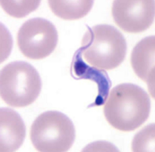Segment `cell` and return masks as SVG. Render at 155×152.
Listing matches in <instances>:
<instances>
[{
  "mask_svg": "<svg viewBox=\"0 0 155 152\" xmlns=\"http://www.w3.org/2000/svg\"><path fill=\"white\" fill-rule=\"evenodd\" d=\"M40 2V1L1 0L0 3L8 14L14 17L21 18L35 10L39 6Z\"/></svg>",
  "mask_w": 155,
  "mask_h": 152,
  "instance_id": "8fae6325",
  "label": "cell"
},
{
  "mask_svg": "<svg viewBox=\"0 0 155 152\" xmlns=\"http://www.w3.org/2000/svg\"><path fill=\"white\" fill-rule=\"evenodd\" d=\"M48 3L52 12L65 20L80 19L90 11L94 1H55L49 0Z\"/></svg>",
  "mask_w": 155,
  "mask_h": 152,
  "instance_id": "30bf717a",
  "label": "cell"
},
{
  "mask_svg": "<svg viewBox=\"0 0 155 152\" xmlns=\"http://www.w3.org/2000/svg\"><path fill=\"white\" fill-rule=\"evenodd\" d=\"M42 83L39 74L31 64L15 61L4 66L0 72V94L7 105L26 107L40 95Z\"/></svg>",
  "mask_w": 155,
  "mask_h": 152,
  "instance_id": "3957f363",
  "label": "cell"
},
{
  "mask_svg": "<svg viewBox=\"0 0 155 152\" xmlns=\"http://www.w3.org/2000/svg\"><path fill=\"white\" fill-rule=\"evenodd\" d=\"M82 57L91 66L103 71L119 66L124 60L127 46L117 28L107 24L88 27L79 48Z\"/></svg>",
  "mask_w": 155,
  "mask_h": 152,
  "instance_id": "7a4b0ae2",
  "label": "cell"
},
{
  "mask_svg": "<svg viewBox=\"0 0 155 152\" xmlns=\"http://www.w3.org/2000/svg\"><path fill=\"white\" fill-rule=\"evenodd\" d=\"M104 113L107 122L125 132L136 130L148 119L151 110L149 95L140 87L131 83L115 87L105 102Z\"/></svg>",
  "mask_w": 155,
  "mask_h": 152,
  "instance_id": "6da1fadb",
  "label": "cell"
},
{
  "mask_svg": "<svg viewBox=\"0 0 155 152\" xmlns=\"http://www.w3.org/2000/svg\"><path fill=\"white\" fill-rule=\"evenodd\" d=\"M154 140L155 125H148L135 136L132 143V150L134 152L153 150L154 149Z\"/></svg>",
  "mask_w": 155,
  "mask_h": 152,
  "instance_id": "7c38bea8",
  "label": "cell"
},
{
  "mask_svg": "<svg viewBox=\"0 0 155 152\" xmlns=\"http://www.w3.org/2000/svg\"><path fill=\"white\" fill-rule=\"evenodd\" d=\"M75 136L72 120L64 114L56 111L41 114L30 129L31 140L39 152H66L73 146Z\"/></svg>",
  "mask_w": 155,
  "mask_h": 152,
  "instance_id": "277c9868",
  "label": "cell"
},
{
  "mask_svg": "<svg viewBox=\"0 0 155 152\" xmlns=\"http://www.w3.org/2000/svg\"><path fill=\"white\" fill-rule=\"evenodd\" d=\"M58 41L57 29L52 22L41 17L30 19L23 23L17 36L19 48L26 57L39 60L55 50Z\"/></svg>",
  "mask_w": 155,
  "mask_h": 152,
  "instance_id": "5b68a950",
  "label": "cell"
},
{
  "mask_svg": "<svg viewBox=\"0 0 155 152\" xmlns=\"http://www.w3.org/2000/svg\"><path fill=\"white\" fill-rule=\"evenodd\" d=\"M115 23L124 31L143 32L149 28L155 18V0H115L112 5Z\"/></svg>",
  "mask_w": 155,
  "mask_h": 152,
  "instance_id": "8992f818",
  "label": "cell"
},
{
  "mask_svg": "<svg viewBox=\"0 0 155 152\" xmlns=\"http://www.w3.org/2000/svg\"><path fill=\"white\" fill-rule=\"evenodd\" d=\"M0 151L13 152L22 146L26 135V127L19 114L7 108L0 110Z\"/></svg>",
  "mask_w": 155,
  "mask_h": 152,
  "instance_id": "9c48e42d",
  "label": "cell"
},
{
  "mask_svg": "<svg viewBox=\"0 0 155 152\" xmlns=\"http://www.w3.org/2000/svg\"><path fill=\"white\" fill-rule=\"evenodd\" d=\"M155 36H147L137 44L132 51L131 64L138 78L145 82L154 97Z\"/></svg>",
  "mask_w": 155,
  "mask_h": 152,
  "instance_id": "52a82bcc",
  "label": "cell"
},
{
  "mask_svg": "<svg viewBox=\"0 0 155 152\" xmlns=\"http://www.w3.org/2000/svg\"><path fill=\"white\" fill-rule=\"evenodd\" d=\"M71 73L75 79L89 80L97 85L98 95L94 102L89 105L88 108L101 106L105 103L111 87V81L105 71L90 66L85 63L79 49L74 55Z\"/></svg>",
  "mask_w": 155,
  "mask_h": 152,
  "instance_id": "ba28073f",
  "label": "cell"
}]
</instances>
